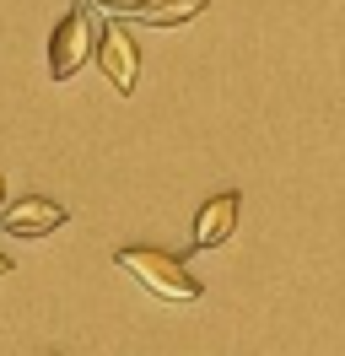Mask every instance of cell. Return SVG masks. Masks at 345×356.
<instances>
[{
	"label": "cell",
	"mask_w": 345,
	"mask_h": 356,
	"mask_svg": "<svg viewBox=\"0 0 345 356\" xmlns=\"http://www.w3.org/2000/svg\"><path fill=\"white\" fill-rule=\"evenodd\" d=\"M119 265L162 302H200V281L189 275V265L168 254V248H119Z\"/></svg>",
	"instance_id": "6da1fadb"
},
{
	"label": "cell",
	"mask_w": 345,
	"mask_h": 356,
	"mask_svg": "<svg viewBox=\"0 0 345 356\" xmlns=\"http://www.w3.org/2000/svg\"><path fill=\"white\" fill-rule=\"evenodd\" d=\"M92 38H97V33H92L81 6L65 11V22L54 27V38H49V76H54V81H70V76L92 60Z\"/></svg>",
	"instance_id": "7a4b0ae2"
},
{
	"label": "cell",
	"mask_w": 345,
	"mask_h": 356,
	"mask_svg": "<svg viewBox=\"0 0 345 356\" xmlns=\"http://www.w3.org/2000/svg\"><path fill=\"white\" fill-rule=\"evenodd\" d=\"M92 54H97V65L108 70V81L119 92H135V76H141V49L129 38L119 22H108L97 38H92Z\"/></svg>",
	"instance_id": "3957f363"
},
{
	"label": "cell",
	"mask_w": 345,
	"mask_h": 356,
	"mask_svg": "<svg viewBox=\"0 0 345 356\" xmlns=\"http://www.w3.org/2000/svg\"><path fill=\"white\" fill-rule=\"evenodd\" d=\"M0 227L17 232V238H49V232H60V227H65V211L54 200L27 195V200H17V205H0Z\"/></svg>",
	"instance_id": "277c9868"
},
{
	"label": "cell",
	"mask_w": 345,
	"mask_h": 356,
	"mask_svg": "<svg viewBox=\"0 0 345 356\" xmlns=\"http://www.w3.org/2000/svg\"><path fill=\"white\" fill-rule=\"evenodd\" d=\"M232 232H237V195H211V200L200 205V216H194L189 243L194 248H221Z\"/></svg>",
	"instance_id": "5b68a950"
},
{
	"label": "cell",
	"mask_w": 345,
	"mask_h": 356,
	"mask_svg": "<svg viewBox=\"0 0 345 356\" xmlns=\"http://www.w3.org/2000/svg\"><path fill=\"white\" fill-rule=\"evenodd\" d=\"M125 11L135 22H151V27H178V22H194L205 11V0H135Z\"/></svg>",
	"instance_id": "8992f818"
},
{
	"label": "cell",
	"mask_w": 345,
	"mask_h": 356,
	"mask_svg": "<svg viewBox=\"0 0 345 356\" xmlns=\"http://www.w3.org/2000/svg\"><path fill=\"white\" fill-rule=\"evenodd\" d=\"M0 275H11V259H6V254H0Z\"/></svg>",
	"instance_id": "52a82bcc"
},
{
	"label": "cell",
	"mask_w": 345,
	"mask_h": 356,
	"mask_svg": "<svg viewBox=\"0 0 345 356\" xmlns=\"http://www.w3.org/2000/svg\"><path fill=\"white\" fill-rule=\"evenodd\" d=\"M0 205H6V178H0Z\"/></svg>",
	"instance_id": "ba28073f"
}]
</instances>
